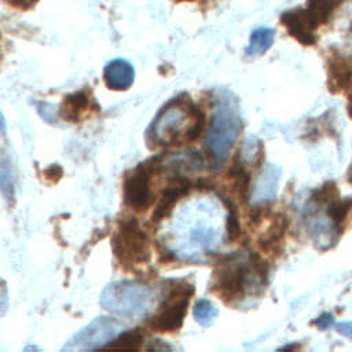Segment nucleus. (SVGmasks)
<instances>
[{
	"label": "nucleus",
	"instance_id": "f257e3e1",
	"mask_svg": "<svg viewBox=\"0 0 352 352\" xmlns=\"http://www.w3.org/2000/svg\"><path fill=\"white\" fill-rule=\"evenodd\" d=\"M205 126V114L190 99L183 96L166 103L154 120L151 139L162 146L191 143L199 138Z\"/></svg>",
	"mask_w": 352,
	"mask_h": 352
},
{
	"label": "nucleus",
	"instance_id": "f03ea898",
	"mask_svg": "<svg viewBox=\"0 0 352 352\" xmlns=\"http://www.w3.org/2000/svg\"><path fill=\"white\" fill-rule=\"evenodd\" d=\"M155 290L133 280H118L107 285L100 294L104 309L128 318H143L154 307Z\"/></svg>",
	"mask_w": 352,
	"mask_h": 352
},
{
	"label": "nucleus",
	"instance_id": "7ed1b4c3",
	"mask_svg": "<svg viewBox=\"0 0 352 352\" xmlns=\"http://www.w3.org/2000/svg\"><path fill=\"white\" fill-rule=\"evenodd\" d=\"M241 129L242 118L235 102L231 98H220L205 139L206 150L217 166L228 157Z\"/></svg>",
	"mask_w": 352,
	"mask_h": 352
},
{
	"label": "nucleus",
	"instance_id": "20e7f679",
	"mask_svg": "<svg viewBox=\"0 0 352 352\" xmlns=\"http://www.w3.org/2000/svg\"><path fill=\"white\" fill-rule=\"evenodd\" d=\"M111 246L117 260L126 265H138L150 260L148 238L136 219L124 220L111 239Z\"/></svg>",
	"mask_w": 352,
	"mask_h": 352
},
{
	"label": "nucleus",
	"instance_id": "39448f33",
	"mask_svg": "<svg viewBox=\"0 0 352 352\" xmlns=\"http://www.w3.org/2000/svg\"><path fill=\"white\" fill-rule=\"evenodd\" d=\"M194 294L191 283L177 282L170 286L169 293L165 296L161 309L148 320V327L153 331L168 333L182 327L183 319L187 312L190 297Z\"/></svg>",
	"mask_w": 352,
	"mask_h": 352
},
{
	"label": "nucleus",
	"instance_id": "423d86ee",
	"mask_svg": "<svg viewBox=\"0 0 352 352\" xmlns=\"http://www.w3.org/2000/svg\"><path fill=\"white\" fill-rule=\"evenodd\" d=\"M125 330V324L114 318L98 316L78 330L62 348V351H91L106 348L118 334Z\"/></svg>",
	"mask_w": 352,
	"mask_h": 352
},
{
	"label": "nucleus",
	"instance_id": "0eeeda50",
	"mask_svg": "<svg viewBox=\"0 0 352 352\" xmlns=\"http://www.w3.org/2000/svg\"><path fill=\"white\" fill-rule=\"evenodd\" d=\"M161 166V157H154L136 166L124 182V199L135 210H144L153 202L150 187L151 175Z\"/></svg>",
	"mask_w": 352,
	"mask_h": 352
},
{
	"label": "nucleus",
	"instance_id": "6e6552de",
	"mask_svg": "<svg viewBox=\"0 0 352 352\" xmlns=\"http://www.w3.org/2000/svg\"><path fill=\"white\" fill-rule=\"evenodd\" d=\"M280 23L286 28L289 34L302 45H314L316 43L315 30L318 26L305 8L283 11L280 15Z\"/></svg>",
	"mask_w": 352,
	"mask_h": 352
},
{
	"label": "nucleus",
	"instance_id": "1a4fd4ad",
	"mask_svg": "<svg viewBox=\"0 0 352 352\" xmlns=\"http://www.w3.org/2000/svg\"><path fill=\"white\" fill-rule=\"evenodd\" d=\"M190 188H191V182L187 177L177 176L172 179L170 184L161 194L160 202L153 214V220L161 221L164 217H166L170 213L172 208L176 205V202L179 201V198L186 195Z\"/></svg>",
	"mask_w": 352,
	"mask_h": 352
},
{
	"label": "nucleus",
	"instance_id": "9d476101",
	"mask_svg": "<svg viewBox=\"0 0 352 352\" xmlns=\"http://www.w3.org/2000/svg\"><path fill=\"white\" fill-rule=\"evenodd\" d=\"M103 78L110 89L124 91L133 84L135 70L128 60L120 58L113 59L104 66Z\"/></svg>",
	"mask_w": 352,
	"mask_h": 352
},
{
	"label": "nucleus",
	"instance_id": "9b49d317",
	"mask_svg": "<svg viewBox=\"0 0 352 352\" xmlns=\"http://www.w3.org/2000/svg\"><path fill=\"white\" fill-rule=\"evenodd\" d=\"M279 177H280V169L275 165L270 164L263 170L254 188V201L257 204H265L267 201L274 199L278 188Z\"/></svg>",
	"mask_w": 352,
	"mask_h": 352
},
{
	"label": "nucleus",
	"instance_id": "f8f14e48",
	"mask_svg": "<svg viewBox=\"0 0 352 352\" xmlns=\"http://www.w3.org/2000/svg\"><path fill=\"white\" fill-rule=\"evenodd\" d=\"M89 107V98L84 91L70 94L60 104L59 114L67 122H78Z\"/></svg>",
	"mask_w": 352,
	"mask_h": 352
},
{
	"label": "nucleus",
	"instance_id": "ddd939ff",
	"mask_svg": "<svg viewBox=\"0 0 352 352\" xmlns=\"http://www.w3.org/2000/svg\"><path fill=\"white\" fill-rule=\"evenodd\" d=\"M274 38H275V30L272 28L261 26L254 29L250 33L245 54L248 56H260L265 54L272 47Z\"/></svg>",
	"mask_w": 352,
	"mask_h": 352
},
{
	"label": "nucleus",
	"instance_id": "4468645a",
	"mask_svg": "<svg viewBox=\"0 0 352 352\" xmlns=\"http://www.w3.org/2000/svg\"><path fill=\"white\" fill-rule=\"evenodd\" d=\"M344 1L345 0H308L305 10L319 28L329 22L331 15Z\"/></svg>",
	"mask_w": 352,
	"mask_h": 352
},
{
	"label": "nucleus",
	"instance_id": "2eb2a0df",
	"mask_svg": "<svg viewBox=\"0 0 352 352\" xmlns=\"http://www.w3.org/2000/svg\"><path fill=\"white\" fill-rule=\"evenodd\" d=\"M351 77H352V72L349 70L348 65L342 59L333 60L330 63V70H329V89L333 92L345 89L351 82Z\"/></svg>",
	"mask_w": 352,
	"mask_h": 352
},
{
	"label": "nucleus",
	"instance_id": "dca6fc26",
	"mask_svg": "<svg viewBox=\"0 0 352 352\" xmlns=\"http://www.w3.org/2000/svg\"><path fill=\"white\" fill-rule=\"evenodd\" d=\"M352 209V198L346 197L341 199L340 197L327 204V217L333 223L336 231L340 234L342 230V223L348 217Z\"/></svg>",
	"mask_w": 352,
	"mask_h": 352
},
{
	"label": "nucleus",
	"instance_id": "f3484780",
	"mask_svg": "<svg viewBox=\"0 0 352 352\" xmlns=\"http://www.w3.org/2000/svg\"><path fill=\"white\" fill-rule=\"evenodd\" d=\"M287 224H289V220H287V216L279 213L276 214L275 220L272 221V224L270 226L268 231L263 235V238L260 239V245L263 249H270L272 246H275L276 243H279L283 238V234L287 228Z\"/></svg>",
	"mask_w": 352,
	"mask_h": 352
},
{
	"label": "nucleus",
	"instance_id": "a211bd4d",
	"mask_svg": "<svg viewBox=\"0 0 352 352\" xmlns=\"http://www.w3.org/2000/svg\"><path fill=\"white\" fill-rule=\"evenodd\" d=\"M230 175L234 179V184L238 194L243 199H246L249 192V186H250V173L248 172V169L245 168V165L239 158H235V162L230 170Z\"/></svg>",
	"mask_w": 352,
	"mask_h": 352
},
{
	"label": "nucleus",
	"instance_id": "6ab92c4d",
	"mask_svg": "<svg viewBox=\"0 0 352 352\" xmlns=\"http://www.w3.org/2000/svg\"><path fill=\"white\" fill-rule=\"evenodd\" d=\"M143 341V334L139 330H129V331H122L118 334L106 348L111 349H138L140 348Z\"/></svg>",
	"mask_w": 352,
	"mask_h": 352
},
{
	"label": "nucleus",
	"instance_id": "aec40b11",
	"mask_svg": "<svg viewBox=\"0 0 352 352\" xmlns=\"http://www.w3.org/2000/svg\"><path fill=\"white\" fill-rule=\"evenodd\" d=\"M15 177L11 168V164L6 160L0 162V190L4 195V198L10 202L14 201V192H15Z\"/></svg>",
	"mask_w": 352,
	"mask_h": 352
},
{
	"label": "nucleus",
	"instance_id": "412c9836",
	"mask_svg": "<svg viewBox=\"0 0 352 352\" xmlns=\"http://www.w3.org/2000/svg\"><path fill=\"white\" fill-rule=\"evenodd\" d=\"M195 320L202 326H209L217 316V308L212 304V301L206 298H201L195 302L192 309Z\"/></svg>",
	"mask_w": 352,
	"mask_h": 352
},
{
	"label": "nucleus",
	"instance_id": "4be33fe9",
	"mask_svg": "<svg viewBox=\"0 0 352 352\" xmlns=\"http://www.w3.org/2000/svg\"><path fill=\"white\" fill-rule=\"evenodd\" d=\"M336 198H338V191H337V186L333 182L324 183L323 186L316 188L311 195V199L318 205H323V204L327 205Z\"/></svg>",
	"mask_w": 352,
	"mask_h": 352
},
{
	"label": "nucleus",
	"instance_id": "5701e85b",
	"mask_svg": "<svg viewBox=\"0 0 352 352\" xmlns=\"http://www.w3.org/2000/svg\"><path fill=\"white\" fill-rule=\"evenodd\" d=\"M224 204L228 208V216H227V235L230 241H235L239 235H241V227H239V221H238V213L235 209V205L232 202H230L228 199H226L223 197Z\"/></svg>",
	"mask_w": 352,
	"mask_h": 352
},
{
	"label": "nucleus",
	"instance_id": "b1692460",
	"mask_svg": "<svg viewBox=\"0 0 352 352\" xmlns=\"http://www.w3.org/2000/svg\"><path fill=\"white\" fill-rule=\"evenodd\" d=\"M8 308V293H7V286L3 280H0V318L6 314Z\"/></svg>",
	"mask_w": 352,
	"mask_h": 352
},
{
	"label": "nucleus",
	"instance_id": "393cba45",
	"mask_svg": "<svg viewBox=\"0 0 352 352\" xmlns=\"http://www.w3.org/2000/svg\"><path fill=\"white\" fill-rule=\"evenodd\" d=\"M315 323L319 329H329L334 324V316L330 312H324L315 320Z\"/></svg>",
	"mask_w": 352,
	"mask_h": 352
},
{
	"label": "nucleus",
	"instance_id": "a878e982",
	"mask_svg": "<svg viewBox=\"0 0 352 352\" xmlns=\"http://www.w3.org/2000/svg\"><path fill=\"white\" fill-rule=\"evenodd\" d=\"M336 329L338 333L344 334L349 340H352V320L351 322H341L336 324Z\"/></svg>",
	"mask_w": 352,
	"mask_h": 352
},
{
	"label": "nucleus",
	"instance_id": "bb28decb",
	"mask_svg": "<svg viewBox=\"0 0 352 352\" xmlns=\"http://www.w3.org/2000/svg\"><path fill=\"white\" fill-rule=\"evenodd\" d=\"M10 4L19 7V8H29L32 7L37 0H7Z\"/></svg>",
	"mask_w": 352,
	"mask_h": 352
},
{
	"label": "nucleus",
	"instance_id": "cd10ccee",
	"mask_svg": "<svg viewBox=\"0 0 352 352\" xmlns=\"http://www.w3.org/2000/svg\"><path fill=\"white\" fill-rule=\"evenodd\" d=\"M6 129V118L0 110V132H3Z\"/></svg>",
	"mask_w": 352,
	"mask_h": 352
},
{
	"label": "nucleus",
	"instance_id": "c85d7f7f",
	"mask_svg": "<svg viewBox=\"0 0 352 352\" xmlns=\"http://www.w3.org/2000/svg\"><path fill=\"white\" fill-rule=\"evenodd\" d=\"M348 114L352 118V94L349 95V100H348Z\"/></svg>",
	"mask_w": 352,
	"mask_h": 352
},
{
	"label": "nucleus",
	"instance_id": "c756f323",
	"mask_svg": "<svg viewBox=\"0 0 352 352\" xmlns=\"http://www.w3.org/2000/svg\"><path fill=\"white\" fill-rule=\"evenodd\" d=\"M349 182L352 183V168H351V172H349Z\"/></svg>",
	"mask_w": 352,
	"mask_h": 352
}]
</instances>
